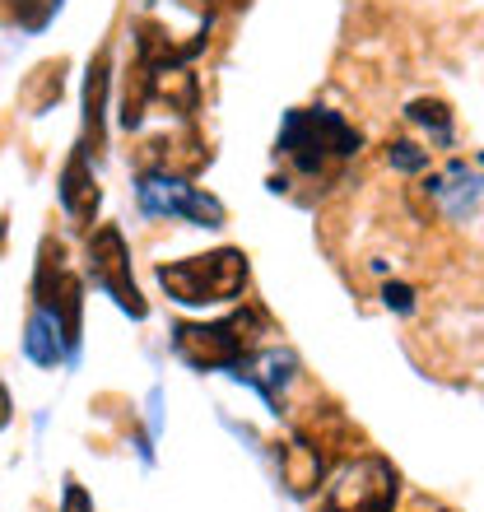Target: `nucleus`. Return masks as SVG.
Returning a JSON list of instances; mask_svg holds the SVG:
<instances>
[{"label": "nucleus", "instance_id": "1", "mask_svg": "<svg viewBox=\"0 0 484 512\" xmlns=\"http://www.w3.org/2000/svg\"><path fill=\"white\" fill-rule=\"evenodd\" d=\"M363 135L354 131L340 112H326V108H298L284 117L280 126V154L289 163H294L298 173H326L336 159H350V154H359Z\"/></svg>", "mask_w": 484, "mask_h": 512}, {"label": "nucleus", "instance_id": "4", "mask_svg": "<svg viewBox=\"0 0 484 512\" xmlns=\"http://www.w3.org/2000/svg\"><path fill=\"white\" fill-rule=\"evenodd\" d=\"M391 503H396V471L382 457L345 466L326 494V512H391Z\"/></svg>", "mask_w": 484, "mask_h": 512}, {"label": "nucleus", "instance_id": "6", "mask_svg": "<svg viewBox=\"0 0 484 512\" xmlns=\"http://www.w3.org/2000/svg\"><path fill=\"white\" fill-rule=\"evenodd\" d=\"M140 205H145V215H182V219H191V224H205V229H219V224H224V205H219L215 196H205L201 187H187V182L173 173L140 177Z\"/></svg>", "mask_w": 484, "mask_h": 512}, {"label": "nucleus", "instance_id": "16", "mask_svg": "<svg viewBox=\"0 0 484 512\" xmlns=\"http://www.w3.org/2000/svg\"><path fill=\"white\" fill-rule=\"evenodd\" d=\"M5 424H10V391L0 387V429H5Z\"/></svg>", "mask_w": 484, "mask_h": 512}, {"label": "nucleus", "instance_id": "5", "mask_svg": "<svg viewBox=\"0 0 484 512\" xmlns=\"http://www.w3.org/2000/svg\"><path fill=\"white\" fill-rule=\"evenodd\" d=\"M89 275H94V284L103 294L117 298L121 312H131V317H145L149 312L131 280V256H126V238H121L117 224H103L94 233V243H89Z\"/></svg>", "mask_w": 484, "mask_h": 512}, {"label": "nucleus", "instance_id": "7", "mask_svg": "<svg viewBox=\"0 0 484 512\" xmlns=\"http://www.w3.org/2000/svg\"><path fill=\"white\" fill-rule=\"evenodd\" d=\"M38 294L42 303H47V312H56V326H61V340H66L70 350L80 345V308H84V289L80 280L70 275L66 266H56V280H52V270L42 266V280H38Z\"/></svg>", "mask_w": 484, "mask_h": 512}, {"label": "nucleus", "instance_id": "9", "mask_svg": "<svg viewBox=\"0 0 484 512\" xmlns=\"http://www.w3.org/2000/svg\"><path fill=\"white\" fill-rule=\"evenodd\" d=\"M280 471H284V485L294 489V494H308L312 485H322L326 461H322V452H317L308 438H294V443L280 452Z\"/></svg>", "mask_w": 484, "mask_h": 512}, {"label": "nucleus", "instance_id": "3", "mask_svg": "<svg viewBox=\"0 0 484 512\" xmlns=\"http://www.w3.org/2000/svg\"><path fill=\"white\" fill-rule=\"evenodd\" d=\"M256 322H261L256 312H233L229 322H210V326L182 322L173 345L191 368H242V359L256 345V336H252Z\"/></svg>", "mask_w": 484, "mask_h": 512}, {"label": "nucleus", "instance_id": "8", "mask_svg": "<svg viewBox=\"0 0 484 512\" xmlns=\"http://www.w3.org/2000/svg\"><path fill=\"white\" fill-rule=\"evenodd\" d=\"M61 205H66L75 219H94V210H98V187H94V177H89L84 149L70 154L66 173H61Z\"/></svg>", "mask_w": 484, "mask_h": 512}, {"label": "nucleus", "instance_id": "14", "mask_svg": "<svg viewBox=\"0 0 484 512\" xmlns=\"http://www.w3.org/2000/svg\"><path fill=\"white\" fill-rule=\"evenodd\" d=\"M382 303H387L391 312H415V289L401 280H391V284H382Z\"/></svg>", "mask_w": 484, "mask_h": 512}, {"label": "nucleus", "instance_id": "12", "mask_svg": "<svg viewBox=\"0 0 484 512\" xmlns=\"http://www.w3.org/2000/svg\"><path fill=\"white\" fill-rule=\"evenodd\" d=\"M405 117L419 126H429L438 140H452V112H447V103H438V98H415V103L405 108Z\"/></svg>", "mask_w": 484, "mask_h": 512}, {"label": "nucleus", "instance_id": "10", "mask_svg": "<svg viewBox=\"0 0 484 512\" xmlns=\"http://www.w3.org/2000/svg\"><path fill=\"white\" fill-rule=\"evenodd\" d=\"M61 326H52V317L47 312H38L33 322H28V336H24V350H28V359L33 364H42V368H52L56 359H61Z\"/></svg>", "mask_w": 484, "mask_h": 512}, {"label": "nucleus", "instance_id": "15", "mask_svg": "<svg viewBox=\"0 0 484 512\" xmlns=\"http://www.w3.org/2000/svg\"><path fill=\"white\" fill-rule=\"evenodd\" d=\"M61 512H94V503H89L84 485H75V480H70V485H66V508H61Z\"/></svg>", "mask_w": 484, "mask_h": 512}, {"label": "nucleus", "instance_id": "13", "mask_svg": "<svg viewBox=\"0 0 484 512\" xmlns=\"http://www.w3.org/2000/svg\"><path fill=\"white\" fill-rule=\"evenodd\" d=\"M387 159L396 168H405V173H415V168H429V149L410 145V140H396V145H387Z\"/></svg>", "mask_w": 484, "mask_h": 512}, {"label": "nucleus", "instance_id": "11", "mask_svg": "<svg viewBox=\"0 0 484 512\" xmlns=\"http://www.w3.org/2000/svg\"><path fill=\"white\" fill-rule=\"evenodd\" d=\"M103 89H108V61L98 56L89 66V84H84V126L98 140V122H103Z\"/></svg>", "mask_w": 484, "mask_h": 512}, {"label": "nucleus", "instance_id": "2", "mask_svg": "<svg viewBox=\"0 0 484 512\" xmlns=\"http://www.w3.org/2000/svg\"><path fill=\"white\" fill-rule=\"evenodd\" d=\"M159 284L177 303L201 308V303H229L247 289V256L238 247H219L205 256H187L173 266H159Z\"/></svg>", "mask_w": 484, "mask_h": 512}]
</instances>
